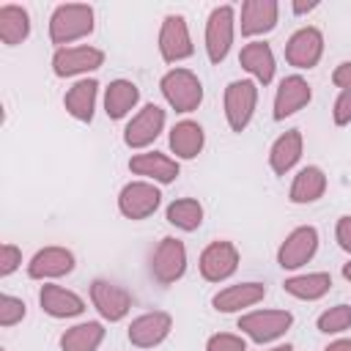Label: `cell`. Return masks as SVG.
Masks as SVG:
<instances>
[{
	"label": "cell",
	"instance_id": "obj_38",
	"mask_svg": "<svg viewBox=\"0 0 351 351\" xmlns=\"http://www.w3.org/2000/svg\"><path fill=\"white\" fill-rule=\"evenodd\" d=\"M332 82L340 88V90H346V88H351V60H346V63H340L335 71H332Z\"/></svg>",
	"mask_w": 351,
	"mask_h": 351
},
{
	"label": "cell",
	"instance_id": "obj_19",
	"mask_svg": "<svg viewBox=\"0 0 351 351\" xmlns=\"http://www.w3.org/2000/svg\"><path fill=\"white\" fill-rule=\"evenodd\" d=\"M277 16H280L277 0H244L241 3V16H239L241 36L252 38V36L271 33L277 27Z\"/></svg>",
	"mask_w": 351,
	"mask_h": 351
},
{
	"label": "cell",
	"instance_id": "obj_11",
	"mask_svg": "<svg viewBox=\"0 0 351 351\" xmlns=\"http://www.w3.org/2000/svg\"><path fill=\"white\" fill-rule=\"evenodd\" d=\"M165 132V110L159 104H145L143 110H137L129 123L123 126V145L132 151H143L148 148L159 134Z\"/></svg>",
	"mask_w": 351,
	"mask_h": 351
},
{
	"label": "cell",
	"instance_id": "obj_25",
	"mask_svg": "<svg viewBox=\"0 0 351 351\" xmlns=\"http://www.w3.org/2000/svg\"><path fill=\"white\" fill-rule=\"evenodd\" d=\"M326 192V173L318 167V165H304L293 181H291V189H288V200L293 206H307V203H315L321 200Z\"/></svg>",
	"mask_w": 351,
	"mask_h": 351
},
{
	"label": "cell",
	"instance_id": "obj_21",
	"mask_svg": "<svg viewBox=\"0 0 351 351\" xmlns=\"http://www.w3.org/2000/svg\"><path fill=\"white\" fill-rule=\"evenodd\" d=\"M38 304L47 315L52 318H77L85 313V299L63 285L55 282H44L38 291Z\"/></svg>",
	"mask_w": 351,
	"mask_h": 351
},
{
	"label": "cell",
	"instance_id": "obj_5",
	"mask_svg": "<svg viewBox=\"0 0 351 351\" xmlns=\"http://www.w3.org/2000/svg\"><path fill=\"white\" fill-rule=\"evenodd\" d=\"M293 326V315L288 310H252L239 315V329L252 343H274Z\"/></svg>",
	"mask_w": 351,
	"mask_h": 351
},
{
	"label": "cell",
	"instance_id": "obj_41",
	"mask_svg": "<svg viewBox=\"0 0 351 351\" xmlns=\"http://www.w3.org/2000/svg\"><path fill=\"white\" fill-rule=\"evenodd\" d=\"M343 277L351 282V261H348V263H343Z\"/></svg>",
	"mask_w": 351,
	"mask_h": 351
},
{
	"label": "cell",
	"instance_id": "obj_10",
	"mask_svg": "<svg viewBox=\"0 0 351 351\" xmlns=\"http://www.w3.org/2000/svg\"><path fill=\"white\" fill-rule=\"evenodd\" d=\"M239 261H241L239 247H236L233 241L219 239V241H211V244L200 252L197 269H200V277H203V280H208V282H225L228 277L236 274Z\"/></svg>",
	"mask_w": 351,
	"mask_h": 351
},
{
	"label": "cell",
	"instance_id": "obj_6",
	"mask_svg": "<svg viewBox=\"0 0 351 351\" xmlns=\"http://www.w3.org/2000/svg\"><path fill=\"white\" fill-rule=\"evenodd\" d=\"M156 47H159V55H162L165 63H181V60H186V58L195 55L189 25H186V19L181 14H167L162 19Z\"/></svg>",
	"mask_w": 351,
	"mask_h": 351
},
{
	"label": "cell",
	"instance_id": "obj_37",
	"mask_svg": "<svg viewBox=\"0 0 351 351\" xmlns=\"http://www.w3.org/2000/svg\"><path fill=\"white\" fill-rule=\"evenodd\" d=\"M335 239H337L340 250L351 252V214H343V217L337 219V225H335Z\"/></svg>",
	"mask_w": 351,
	"mask_h": 351
},
{
	"label": "cell",
	"instance_id": "obj_30",
	"mask_svg": "<svg viewBox=\"0 0 351 351\" xmlns=\"http://www.w3.org/2000/svg\"><path fill=\"white\" fill-rule=\"evenodd\" d=\"M30 36V14L25 5L5 3L0 5V41L5 47H16Z\"/></svg>",
	"mask_w": 351,
	"mask_h": 351
},
{
	"label": "cell",
	"instance_id": "obj_24",
	"mask_svg": "<svg viewBox=\"0 0 351 351\" xmlns=\"http://www.w3.org/2000/svg\"><path fill=\"white\" fill-rule=\"evenodd\" d=\"M239 63L261 85H269L274 80L277 63H274V52H271V47L266 41H250V44H244L241 52H239Z\"/></svg>",
	"mask_w": 351,
	"mask_h": 351
},
{
	"label": "cell",
	"instance_id": "obj_36",
	"mask_svg": "<svg viewBox=\"0 0 351 351\" xmlns=\"http://www.w3.org/2000/svg\"><path fill=\"white\" fill-rule=\"evenodd\" d=\"M332 121L337 126H348L351 123V88L340 90V96L335 99V104H332Z\"/></svg>",
	"mask_w": 351,
	"mask_h": 351
},
{
	"label": "cell",
	"instance_id": "obj_2",
	"mask_svg": "<svg viewBox=\"0 0 351 351\" xmlns=\"http://www.w3.org/2000/svg\"><path fill=\"white\" fill-rule=\"evenodd\" d=\"M159 90L176 112H192L203 101V82L192 69H184V66L165 71L159 80Z\"/></svg>",
	"mask_w": 351,
	"mask_h": 351
},
{
	"label": "cell",
	"instance_id": "obj_12",
	"mask_svg": "<svg viewBox=\"0 0 351 351\" xmlns=\"http://www.w3.org/2000/svg\"><path fill=\"white\" fill-rule=\"evenodd\" d=\"M90 302H93L96 313H99L104 321L118 324V321H123V318L129 315L134 299H132V293H129L123 285H115V282H110V280L96 277V280L90 282Z\"/></svg>",
	"mask_w": 351,
	"mask_h": 351
},
{
	"label": "cell",
	"instance_id": "obj_26",
	"mask_svg": "<svg viewBox=\"0 0 351 351\" xmlns=\"http://www.w3.org/2000/svg\"><path fill=\"white\" fill-rule=\"evenodd\" d=\"M137 101H140V88L132 80H112L104 88V112L110 121H121L132 115Z\"/></svg>",
	"mask_w": 351,
	"mask_h": 351
},
{
	"label": "cell",
	"instance_id": "obj_22",
	"mask_svg": "<svg viewBox=\"0 0 351 351\" xmlns=\"http://www.w3.org/2000/svg\"><path fill=\"white\" fill-rule=\"evenodd\" d=\"M302 154H304L302 132L299 129H288V132H282L271 143V148H269V167L274 170V176H285V173H291L299 165Z\"/></svg>",
	"mask_w": 351,
	"mask_h": 351
},
{
	"label": "cell",
	"instance_id": "obj_8",
	"mask_svg": "<svg viewBox=\"0 0 351 351\" xmlns=\"http://www.w3.org/2000/svg\"><path fill=\"white\" fill-rule=\"evenodd\" d=\"M186 271V247L176 236H165L151 255V277L159 285H173Z\"/></svg>",
	"mask_w": 351,
	"mask_h": 351
},
{
	"label": "cell",
	"instance_id": "obj_29",
	"mask_svg": "<svg viewBox=\"0 0 351 351\" xmlns=\"http://www.w3.org/2000/svg\"><path fill=\"white\" fill-rule=\"evenodd\" d=\"M104 324L101 321H82L69 326L60 335V351H99V346L104 343Z\"/></svg>",
	"mask_w": 351,
	"mask_h": 351
},
{
	"label": "cell",
	"instance_id": "obj_4",
	"mask_svg": "<svg viewBox=\"0 0 351 351\" xmlns=\"http://www.w3.org/2000/svg\"><path fill=\"white\" fill-rule=\"evenodd\" d=\"M233 36H236V8L233 5H217L211 8L208 19H206V55L211 63H222L233 47Z\"/></svg>",
	"mask_w": 351,
	"mask_h": 351
},
{
	"label": "cell",
	"instance_id": "obj_28",
	"mask_svg": "<svg viewBox=\"0 0 351 351\" xmlns=\"http://www.w3.org/2000/svg\"><path fill=\"white\" fill-rule=\"evenodd\" d=\"M282 291L291 293L293 299H302V302H318L332 291V274L329 271L296 274V277H288L282 282Z\"/></svg>",
	"mask_w": 351,
	"mask_h": 351
},
{
	"label": "cell",
	"instance_id": "obj_42",
	"mask_svg": "<svg viewBox=\"0 0 351 351\" xmlns=\"http://www.w3.org/2000/svg\"><path fill=\"white\" fill-rule=\"evenodd\" d=\"M269 351H293V346L285 343V346H274V348H269Z\"/></svg>",
	"mask_w": 351,
	"mask_h": 351
},
{
	"label": "cell",
	"instance_id": "obj_20",
	"mask_svg": "<svg viewBox=\"0 0 351 351\" xmlns=\"http://www.w3.org/2000/svg\"><path fill=\"white\" fill-rule=\"evenodd\" d=\"M263 296H266V285L263 282H255V280L236 282V285H228V288L217 291L211 296V307L217 313H241V310L263 302Z\"/></svg>",
	"mask_w": 351,
	"mask_h": 351
},
{
	"label": "cell",
	"instance_id": "obj_14",
	"mask_svg": "<svg viewBox=\"0 0 351 351\" xmlns=\"http://www.w3.org/2000/svg\"><path fill=\"white\" fill-rule=\"evenodd\" d=\"M104 66V52L99 47H60L52 55V71L55 77H80L88 71H96Z\"/></svg>",
	"mask_w": 351,
	"mask_h": 351
},
{
	"label": "cell",
	"instance_id": "obj_27",
	"mask_svg": "<svg viewBox=\"0 0 351 351\" xmlns=\"http://www.w3.org/2000/svg\"><path fill=\"white\" fill-rule=\"evenodd\" d=\"M167 143H170V151L176 154V159H195L206 145V132L197 121L184 118L170 129Z\"/></svg>",
	"mask_w": 351,
	"mask_h": 351
},
{
	"label": "cell",
	"instance_id": "obj_3",
	"mask_svg": "<svg viewBox=\"0 0 351 351\" xmlns=\"http://www.w3.org/2000/svg\"><path fill=\"white\" fill-rule=\"evenodd\" d=\"M222 107H225V121H228L230 132H244L255 115V107H258V82L255 80L228 82L225 96H222Z\"/></svg>",
	"mask_w": 351,
	"mask_h": 351
},
{
	"label": "cell",
	"instance_id": "obj_40",
	"mask_svg": "<svg viewBox=\"0 0 351 351\" xmlns=\"http://www.w3.org/2000/svg\"><path fill=\"white\" fill-rule=\"evenodd\" d=\"M291 8H293V14H296V16H302V14L315 11V8H318V3H293Z\"/></svg>",
	"mask_w": 351,
	"mask_h": 351
},
{
	"label": "cell",
	"instance_id": "obj_33",
	"mask_svg": "<svg viewBox=\"0 0 351 351\" xmlns=\"http://www.w3.org/2000/svg\"><path fill=\"white\" fill-rule=\"evenodd\" d=\"M25 315H27V304L19 296H11V293H3L0 296V326L8 329L14 324H19Z\"/></svg>",
	"mask_w": 351,
	"mask_h": 351
},
{
	"label": "cell",
	"instance_id": "obj_31",
	"mask_svg": "<svg viewBox=\"0 0 351 351\" xmlns=\"http://www.w3.org/2000/svg\"><path fill=\"white\" fill-rule=\"evenodd\" d=\"M165 217H167V222L173 228H178L184 233H192V230H197L203 225V206L195 197H176L167 206Z\"/></svg>",
	"mask_w": 351,
	"mask_h": 351
},
{
	"label": "cell",
	"instance_id": "obj_9",
	"mask_svg": "<svg viewBox=\"0 0 351 351\" xmlns=\"http://www.w3.org/2000/svg\"><path fill=\"white\" fill-rule=\"evenodd\" d=\"M159 203H162L159 186L151 184V181H143V178L123 184L121 192H118V211H121L126 219H132V222L151 217V214L159 208Z\"/></svg>",
	"mask_w": 351,
	"mask_h": 351
},
{
	"label": "cell",
	"instance_id": "obj_16",
	"mask_svg": "<svg viewBox=\"0 0 351 351\" xmlns=\"http://www.w3.org/2000/svg\"><path fill=\"white\" fill-rule=\"evenodd\" d=\"M313 99V88L302 74H288L280 80L277 93H274V110L271 118L274 121H285L291 115H296L302 107H307Z\"/></svg>",
	"mask_w": 351,
	"mask_h": 351
},
{
	"label": "cell",
	"instance_id": "obj_39",
	"mask_svg": "<svg viewBox=\"0 0 351 351\" xmlns=\"http://www.w3.org/2000/svg\"><path fill=\"white\" fill-rule=\"evenodd\" d=\"M324 351H351V337H337V340H332Z\"/></svg>",
	"mask_w": 351,
	"mask_h": 351
},
{
	"label": "cell",
	"instance_id": "obj_35",
	"mask_svg": "<svg viewBox=\"0 0 351 351\" xmlns=\"http://www.w3.org/2000/svg\"><path fill=\"white\" fill-rule=\"evenodd\" d=\"M19 266H22V250H19L16 244L5 241V244L0 247V277L14 274Z\"/></svg>",
	"mask_w": 351,
	"mask_h": 351
},
{
	"label": "cell",
	"instance_id": "obj_32",
	"mask_svg": "<svg viewBox=\"0 0 351 351\" xmlns=\"http://www.w3.org/2000/svg\"><path fill=\"white\" fill-rule=\"evenodd\" d=\"M315 326L324 335H343L346 329H351V304H335V307L324 310L318 315Z\"/></svg>",
	"mask_w": 351,
	"mask_h": 351
},
{
	"label": "cell",
	"instance_id": "obj_1",
	"mask_svg": "<svg viewBox=\"0 0 351 351\" xmlns=\"http://www.w3.org/2000/svg\"><path fill=\"white\" fill-rule=\"evenodd\" d=\"M93 27H96V14L88 3H60L49 14V41L58 49L90 36Z\"/></svg>",
	"mask_w": 351,
	"mask_h": 351
},
{
	"label": "cell",
	"instance_id": "obj_15",
	"mask_svg": "<svg viewBox=\"0 0 351 351\" xmlns=\"http://www.w3.org/2000/svg\"><path fill=\"white\" fill-rule=\"evenodd\" d=\"M170 332H173V315L165 310H151V313L132 318L126 337L134 348H154V346L165 343Z\"/></svg>",
	"mask_w": 351,
	"mask_h": 351
},
{
	"label": "cell",
	"instance_id": "obj_34",
	"mask_svg": "<svg viewBox=\"0 0 351 351\" xmlns=\"http://www.w3.org/2000/svg\"><path fill=\"white\" fill-rule=\"evenodd\" d=\"M206 351H247V340L233 332H217L206 340Z\"/></svg>",
	"mask_w": 351,
	"mask_h": 351
},
{
	"label": "cell",
	"instance_id": "obj_13",
	"mask_svg": "<svg viewBox=\"0 0 351 351\" xmlns=\"http://www.w3.org/2000/svg\"><path fill=\"white\" fill-rule=\"evenodd\" d=\"M324 55V33L313 25H304L299 30L291 33V38L285 41V60L293 66V69H315L318 60Z\"/></svg>",
	"mask_w": 351,
	"mask_h": 351
},
{
	"label": "cell",
	"instance_id": "obj_17",
	"mask_svg": "<svg viewBox=\"0 0 351 351\" xmlns=\"http://www.w3.org/2000/svg\"><path fill=\"white\" fill-rule=\"evenodd\" d=\"M129 170L134 176H143V181L165 186V184H173L178 178L181 165H178V159H173L162 151H143V154H134L129 159Z\"/></svg>",
	"mask_w": 351,
	"mask_h": 351
},
{
	"label": "cell",
	"instance_id": "obj_18",
	"mask_svg": "<svg viewBox=\"0 0 351 351\" xmlns=\"http://www.w3.org/2000/svg\"><path fill=\"white\" fill-rule=\"evenodd\" d=\"M77 266V258L66 247H41L30 261H27V277L30 280H58L63 274H71Z\"/></svg>",
	"mask_w": 351,
	"mask_h": 351
},
{
	"label": "cell",
	"instance_id": "obj_23",
	"mask_svg": "<svg viewBox=\"0 0 351 351\" xmlns=\"http://www.w3.org/2000/svg\"><path fill=\"white\" fill-rule=\"evenodd\" d=\"M96 96H99V82L93 77H82L77 80L66 96H63V107L66 112L80 121V123H90L93 121V112H96Z\"/></svg>",
	"mask_w": 351,
	"mask_h": 351
},
{
	"label": "cell",
	"instance_id": "obj_7",
	"mask_svg": "<svg viewBox=\"0 0 351 351\" xmlns=\"http://www.w3.org/2000/svg\"><path fill=\"white\" fill-rule=\"evenodd\" d=\"M318 241L321 239H318V230L313 225L293 228L282 239V244L277 247V263H280V269L293 271V269H302L304 263H310L315 258V252H318Z\"/></svg>",
	"mask_w": 351,
	"mask_h": 351
}]
</instances>
